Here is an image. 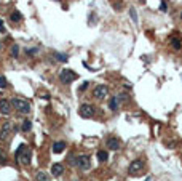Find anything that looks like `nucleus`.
<instances>
[{
    "label": "nucleus",
    "mask_w": 182,
    "mask_h": 181,
    "mask_svg": "<svg viewBox=\"0 0 182 181\" xmlns=\"http://www.w3.org/2000/svg\"><path fill=\"white\" fill-rule=\"evenodd\" d=\"M26 149V144H19V147L16 149V152H14V159L16 160H19V156L22 154V151Z\"/></svg>",
    "instance_id": "nucleus-21"
},
{
    "label": "nucleus",
    "mask_w": 182,
    "mask_h": 181,
    "mask_svg": "<svg viewBox=\"0 0 182 181\" xmlns=\"http://www.w3.org/2000/svg\"><path fill=\"white\" fill-rule=\"evenodd\" d=\"M142 171H144V162L142 160H134V162L130 164V167H128V173L131 176H138Z\"/></svg>",
    "instance_id": "nucleus-4"
},
{
    "label": "nucleus",
    "mask_w": 182,
    "mask_h": 181,
    "mask_svg": "<svg viewBox=\"0 0 182 181\" xmlns=\"http://www.w3.org/2000/svg\"><path fill=\"white\" fill-rule=\"evenodd\" d=\"M160 10H162V11H166V10H168V5H166V2H162V3H160Z\"/></svg>",
    "instance_id": "nucleus-26"
},
{
    "label": "nucleus",
    "mask_w": 182,
    "mask_h": 181,
    "mask_svg": "<svg viewBox=\"0 0 182 181\" xmlns=\"http://www.w3.org/2000/svg\"><path fill=\"white\" fill-rule=\"evenodd\" d=\"M69 164H70V165H75V164H77V157H74V154H70V157H69Z\"/></svg>",
    "instance_id": "nucleus-25"
},
{
    "label": "nucleus",
    "mask_w": 182,
    "mask_h": 181,
    "mask_svg": "<svg viewBox=\"0 0 182 181\" xmlns=\"http://www.w3.org/2000/svg\"><path fill=\"white\" fill-rule=\"evenodd\" d=\"M78 114L82 115V117H85V119H89V117H93V115L96 114V109H94V106L88 104V103H83V104L80 106V109H78Z\"/></svg>",
    "instance_id": "nucleus-5"
},
{
    "label": "nucleus",
    "mask_w": 182,
    "mask_h": 181,
    "mask_svg": "<svg viewBox=\"0 0 182 181\" xmlns=\"http://www.w3.org/2000/svg\"><path fill=\"white\" fill-rule=\"evenodd\" d=\"M55 58L58 59V61H61V63H65L67 61V55H64V53H55Z\"/></svg>",
    "instance_id": "nucleus-20"
},
{
    "label": "nucleus",
    "mask_w": 182,
    "mask_h": 181,
    "mask_svg": "<svg viewBox=\"0 0 182 181\" xmlns=\"http://www.w3.org/2000/svg\"><path fill=\"white\" fill-rule=\"evenodd\" d=\"M0 164H7V157L3 154H0Z\"/></svg>",
    "instance_id": "nucleus-28"
},
{
    "label": "nucleus",
    "mask_w": 182,
    "mask_h": 181,
    "mask_svg": "<svg viewBox=\"0 0 182 181\" xmlns=\"http://www.w3.org/2000/svg\"><path fill=\"white\" fill-rule=\"evenodd\" d=\"M89 156H86V154H80V156H77V164H75V167H78L80 170H83V171H86V170H89Z\"/></svg>",
    "instance_id": "nucleus-6"
},
{
    "label": "nucleus",
    "mask_w": 182,
    "mask_h": 181,
    "mask_svg": "<svg viewBox=\"0 0 182 181\" xmlns=\"http://www.w3.org/2000/svg\"><path fill=\"white\" fill-rule=\"evenodd\" d=\"M181 19H182V13H181Z\"/></svg>",
    "instance_id": "nucleus-30"
},
{
    "label": "nucleus",
    "mask_w": 182,
    "mask_h": 181,
    "mask_svg": "<svg viewBox=\"0 0 182 181\" xmlns=\"http://www.w3.org/2000/svg\"><path fill=\"white\" fill-rule=\"evenodd\" d=\"M31 160H32V152H31V149L26 147V149L22 151V154L19 156V162L22 165H29V164H31Z\"/></svg>",
    "instance_id": "nucleus-9"
},
{
    "label": "nucleus",
    "mask_w": 182,
    "mask_h": 181,
    "mask_svg": "<svg viewBox=\"0 0 182 181\" xmlns=\"http://www.w3.org/2000/svg\"><path fill=\"white\" fill-rule=\"evenodd\" d=\"M62 173H64V167H62V164H53L51 165V175L53 176H61Z\"/></svg>",
    "instance_id": "nucleus-11"
},
{
    "label": "nucleus",
    "mask_w": 182,
    "mask_h": 181,
    "mask_svg": "<svg viewBox=\"0 0 182 181\" xmlns=\"http://www.w3.org/2000/svg\"><path fill=\"white\" fill-rule=\"evenodd\" d=\"M11 109H13L11 101H8V99H0V114L8 115L11 112Z\"/></svg>",
    "instance_id": "nucleus-8"
},
{
    "label": "nucleus",
    "mask_w": 182,
    "mask_h": 181,
    "mask_svg": "<svg viewBox=\"0 0 182 181\" xmlns=\"http://www.w3.org/2000/svg\"><path fill=\"white\" fill-rule=\"evenodd\" d=\"M171 47H172L174 50H181V48H182L181 38H177V37H171Z\"/></svg>",
    "instance_id": "nucleus-15"
},
{
    "label": "nucleus",
    "mask_w": 182,
    "mask_h": 181,
    "mask_svg": "<svg viewBox=\"0 0 182 181\" xmlns=\"http://www.w3.org/2000/svg\"><path fill=\"white\" fill-rule=\"evenodd\" d=\"M0 32H5V27H3V23H2V19H0Z\"/></svg>",
    "instance_id": "nucleus-29"
},
{
    "label": "nucleus",
    "mask_w": 182,
    "mask_h": 181,
    "mask_svg": "<svg viewBox=\"0 0 182 181\" xmlns=\"http://www.w3.org/2000/svg\"><path fill=\"white\" fill-rule=\"evenodd\" d=\"M109 109H110V111H117V109H118V98L117 96H112V98H110Z\"/></svg>",
    "instance_id": "nucleus-14"
},
{
    "label": "nucleus",
    "mask_w": 182,
    "mask_h": 181,
    "mask_svg": "<svg viewBox=\"0 0 182 181\" xmlns=\"http://www.w3.org/2000/svg\"><path fill=\"white\" fill-rule=\"evenodd\" d=\"M21 19H22V16H21L19 11H13V13L10 14V21L11 23H19Z\"/></svg>",
    "instance_id": "nucleus-17"
},
{
    "label": "nucleus",
    "mask_w": 182,
    "mask_h": 181,
    "mask_svg": "<svg viewBox=\"0 0 182 181\" xmlns=\"http://www.w3.org/2000/svg\"><path fill=\"white\" fill-rule=\"evenodd\" d=\"M107 147L112 151H118L120 149V141L117 138H107Z\"/></svg>",
    "instance_id": "nucleus-10"
},
{
    "label": "nucleus",
    "mask_w": 182,
    "mask_h": 181,
    "mask_svg": "<svg viewBox=\"0 0 182 181\" xmlns=\"http://www.w3.org/2000/svg\"><path fill=\"white\" fill-rule=\"evenodd\" d=\"M130 14H131V19L138 24V14H136V10H134V8H131L130 10Z\"/></svg>",
    "instance_id": "nucleus-23"
},
{
    "label": "nucleus",
    "mask_w": 182,
    "mask_h": 181,
    "mask_svg": "<svg viewBox=\"0 0 182 181\" xmlns=\"http://www.w3.org/2000/svg\"><path fill=\"white\" fill-rule=\"evenodd\" d=\"M64 149H65V143L64 141H56V143H53V152L55 154H61Z\"/></svg>",
    "instance_id": "nucleus-12"
},
{
    "label": "nucleus",
    "mask_w": 182,
    "mask_h": 181,
    "mask_svg": "<svg viewBox=\"0 0 182 181\" xmlns=\"http://www.w3.org/2000/svg\"><path fill=\"white\" fill-rule=\"evenodd\" d=\"M10 55H11V58H18V56H19V47H18L16 43H13V45H11Z\"/></svg>",
    "instance_id": "nucleus-18"
},
{
    "label": "nucleus",
    "mask_w": 182,
    "mask_h": 181,
    "mask_svg": "<svg viewBox=\"0 0 182 181\" xmlns=\"http://www.w3.org/2000/svg\"><path fill=\"white\" fill-rule=\"evenodd\" d=\"M7 85H8V82L5 79V75H0V88H7Z\"/></svg>",
    "instance_id": "nucleus-24"
},
{
    "label": "nucleus",
    "mask_w": 182,
    "mask_h": 181,
    "mask_svg": "<svg viewBox=\"0 0 182 181\" xmlns=\"http://www.w3.org/2000/svg\"><path fill=\"white\" fill-rule=\"evenodd\" d=\"M31 127H32L31 119H26L24 122H22V127H21V130H22V132H29V130H31Z\"/></svg>",
    "instance_id": "nucleus-19"
},
{
    "label": "nucleus",
    "mask_w": 182,
    "mask_h": 181,
    "mask_svg": "<svg viewBox=\"0 0 182 181\" xmlns=\"http://www.w3.org/2000/svg\"><path fill=\"white\" fill-rule=\"evenodd\" d=\"M56 2H61V0H56Z\"/></svg>",
    "instance_id": "nucleus-31"
},
{
    "label": "nucleus",
    "mask_w": 182,
    "mask_h": 181,
    "mask_svg": "<svg viewBox=\"0 0 182 181\" xmlns=\"http://www.w3.org/2000/svg\"><path fill=\"white\" fill-rule=\"evenodd\" d=\"M97 160H99V162H107V160H109L107 151H97Z\"/></svg>",
    "instance_id": "nucleus-16"
},
{
    "label": "nucleus",
    "mask_w": 182,
    "mask_h": 181,
    "mask_svg": "<svg viewBox=\"0 0 182 181\" xmlns=\"http://www.w3.org/2000/svg\"><path fill=\"white\" fill-rule=\"evenodd\" d=\"M16 132V127L13 125L11 122H3L2 127H0V141H7V139L11 138V135Z\"/></svg>",
    "instance_id": "nucleus-2"
},
{
    "label": "nucleus",
    "mask_w": 182,
    "mask_h": 181,
    "mask_svg": "<svg viewBox=\"0 0 182 181\" xmlns=\"http://www.w3.org/2000/svg\"><path fill=\"white\" fill-rule=\"evenodd\" d=\"M10 101H11L13 109L18 112V114H22V115L31 114V103L29 101H26V99H22V98H13V99H10Z\"/></svg>",
    "instance_id": "nucleus-1"
},
{
    "label": "nucleus",
    "mask_w": 182,
    "mask_h": 181,
    "mask_svg": "<svg viewBox=\"0 0 182 181\" xmlns=\"http://www.w3.org/2000/svg\"><path fill=\"white\" fill-rule=\"evenodd\" d=\"M107 93H109V88H107V85H97L96 88H94V98L96 99H102V98L107 96Z\"/></svg>",
    "instance_id": "nucleus-7"
},
{
    "label": "nucleus",
    "mask_w": 182,
    "mask_h": 181,
    "mask_svg": "<svg viewBox=\"0 0 182 181\" xmlns=\"http://www.w3.org/2000/svg\"><path fill=\"white\" fill-rule=\"evenodd\" d=\"M26 53H27V56H35L38 53V47H34V48H27L26 50Z\"/></svg>",
    "instance_id": "nucleus-22"
},
{
    "label": "nucleus",
    "mask_w": 182,
    "mask_h": 181,
    "mask_svg": "<svg viewBox=\"0 0 182 181\" xmlns=\"http://www.w3.org/2000/svg\"><path fill=\"white\" fill-rule=\"evenodd\" d=\"M86 88H88V82H83V84L80 85V91H85Z\"/></svg>",
    "instance_id": "nucleus-27"
},
{
    "label": "nucleus",
    "mask_w": 182,
    "mask_h": 181,
    "mask_svg": "<svg viewBox=\"0 0 182 181\" xmlns=\"http://www.w3.org/2000/svg\"><path fill=\"white\" fill-rule=\"evenodd\" d=\"M35 181H50V176L46 171H37L35 173Z\"/></svg>",
    "instance_id": "nucleus-13"
},
{
    "label": "nucleus",
    "mask_w": 182,
    "mask_h": 181,
    "mask_svg": "<svg viewBox=\"0 0 182 181\" xmlns=\"http://www.w3.org/2000/svg\"><path fill=\"white\" fill-rule=\"evenodd\" d=\"M75 79H77V74L74 72V71H69V69H62L61 74H59V80H61V84H64V85L72 84Z\"/></svg>",
    "instance_id": "nucleus-3"
}]
</instances>
